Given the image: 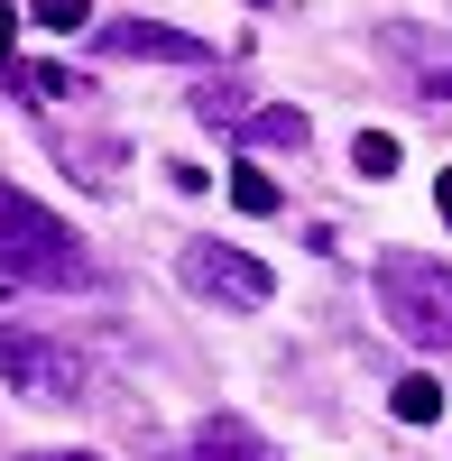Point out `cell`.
<instances>
[{
	"label": "cell",
	"instance_id": "cell-7",
	"mask_svg": "<svg viewBox=\"0 0 452 461\" xmlns=\"http://www.w3.org/2000/svg\"><path fill=\"white\" fill-rule=\"evenodd\" d=\"M240 139H258V148H305V111H286V102L277 111H249Z\"/></svg>",
	"mask_w": 452,
	"mask_h": 461
},
{
	"label": "cell",
	"instance_id": "cell-8",
	"mask_svg": "<svg viewBox=\"0 0 452 461\" xmlns=\"http://www.w3.org/2000/svg\"><path fill=\"white\" fill-rule=\"evenodd\" d=\"M194 111H203L212 130H249V93H240V84H203V93H194Z\"/></svg>",
	"mask_w": 452,
	"mask_h": 461
},
{
	"label": "cell",
	"instance_id": "cell-11",
	"mask_svg": "<svg viewBox=\"0 0 452 461\" xmlns=\"http://www.w3.org/2000/svg\"><path fill=\"white\" fill-rule=\"evenodd\" d=\"M28 19L56 28V37H74V28H93V0H28Z\"/></svg>",
	"mask_w": 452,
	"mask_h": 461
},
{
	"label": "cell",
	"instance_id": "cell-2",
	"mask_svg": "<svg viewBox=\"0 0 452 461\" xmlns=\"http://www.w3.org/2000/svg\"><path fill=\"white\" fill-rule=\"evenodd\" d=\"M379 304L416 351H452V267L425 249H379Z\"/></svg>",
	"mask_w": 452,
	"mask_h": 461
},
{
	"label": "cell",
	"instance_id": "cell-9",
	"mask_svg": "<svg viewBox=\"0 0 452 461\" xmlns=\"http://www.w3.org/2000/svg\"><path fill=\"white\" fill-rule=\"evenodd\" d=\"M397 425H434V415H443V388H434V378H397Z\"/></svg>",
	"mask_w": 452,
	"mask_h": 461
},
{
	"label": "cell",
	"instance_id": "cell-10",
	"mask_svg": "<svg viewBox=\"0 0 452 461\" xmlns=\"http://www.w3.org/2000/svg\"><path fill=\"white\" fill-rule=\"evenodd\" d=\"M351 167H360L369 185H379V176H397V139H388V130H360V139H351Z\"/></svg>",
	"mask_w": 452,
	"mask_h": 461
},
{
	"label": "cell",
	"instance_id": "cell-1",
	"mask_svg": "<svg viewBox=\"0 0 452 461\" xmlns=\"http://www.w3.org/2000/svg\"><path fill=\"white\" fill-rule=\"evenodd\" d=\"M0 277H19V286H84L93 258L37 194H0Z\"/></svg>",
	"mask_w": 452,
	"mask_h": 461
},
{
	"label": "cell",
	"instance_id": "cell-14",
	"mask_svg": "<svg viewBox=\"0 0 452 461\" xmlns=\"http://www.w3.org/2000/svg\"><path fill=\"white\" fill-rule=\"evenodd\" d=\"M425 93H434V102H452V65H425Z\"/></svg>",
	"mask_w": 452,
	"mask_h": 461
},
{
	"label": "cell",
	"instance_id": "cell-15",
	"mask_svg": "<svg viewBox=\"0 0 452 461\" xmlns=\"http://www.w3.org/2000/svg\"><path fill=\"white\" fill-rule=\"evenodd\" d=\"M28 461H102V452H28Z\"/></svg>",
	"mask_w": 452,
	"mask_h": 461
},
{
	"label": "cell",
	"instance_id": "cell-3",
	"mask_svg": "<svg viewBox=\"0 0 452 461\" xmlns=\"http://www.w3.org/2000/svg\"><path fill=\"white\" fill-rule=\"evenodd\" d=\"M0 378H10V397H28V406H84V388H93L84 351L56 341V332H37V323H0Z\"/></svg>",
	"mask_w": 452,
	"mask_h": 461
},
{
	"label": "cell",
	"instance_id": "cell-6",
	"mask_svg": "<svg viewBox=\"0 0 452 461\" xmlns=\"http://www.w3.org/2000/svg\"><path fill=\"white\" fill-rule=\"evenodd\" d=\"M194 461H277V452L258 443L240 415H203V425H194Z\"/></svg>",
	"mask_w": 452,
	"mask_h": 461
},
{
	"label": "cell",
	"instance_id": "cell-13",
	"mask_svg": "<svg viewBox=\"0 0 452 461\" xmlns=\"http://www.w3.org/2000/svg\"><path fill=\"white\" fill-rule=\"evenodd\" d=\"M10 47H19V10L0 0V65H10Z\"/></svg>",
	"mask_w": 452,
	"mask_h": 461
},
{
	"label": "cell",
	"instance_id": "cell-4",
	"mask_svg": "<svg viewBox=\"0 0 452 461\" xmlns=\"http://www.w3.org/2000/svg\"><path fill=\"white\" fill-rule=\"evenodd\" d=\"M176 277L194 286V295H212V304H240V314H258V304L277 295L268 267H258L249 249H221V240H185L176 249Z\"/></svg>",
	"mask_w": 452,
	"mask_h": 461
},
{
	"label": "cell",
	"instance_id": "cell-5",
	"mask_svg": "<svg viewBox=\"0 0 452 461\" xmlns=\"http://www.w3.org/2000/svg\"><path fill=\"white\" fill-rule=\"evenodd\" d=\"M102 37V56H158V65H212V47L203 37H185V28H167V19H111V28H93Z\"/></svg>",
	"mask_w": 452,
	"mask_h": 461
},
{
	"label": "cell",
	"instance_id": "cell-12",
	"mask_svg": "<svg viewBox=\"0 0 452 461\" xmlns=\"http://www.w3.org/2000/svg\"><path fill=\"white\" fill-rule=\"evenodd\" d=\"M231 203H240V212H277V185L258 176V167H240V176H231Z\"/></svg>",
	"mask_w": 452,
	"mask_h": 461
},
{
	"label": "cell",
	"instance_id": "cell-16",
	"mask_svg": "<svg viewBox=\"0 0 452 461\" xmlns=\"http://www.w3.org/2000/svg\"><path fill=\"white\" fill-rule=\"evenodd\" d=\"M434 194H443V221H452V167H443V185H434Z\"/></svg>",
	"mask_w": 452,
	"mask_h": 461
}]
</instances>
